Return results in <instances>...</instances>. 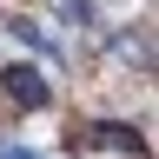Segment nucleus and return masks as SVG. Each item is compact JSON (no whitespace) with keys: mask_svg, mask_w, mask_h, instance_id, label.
Instances as JSON below:
<instances>
[{"mask_svg":"<svg viewBox=\"0 0 159 159\" xmlns=\"http://www.w3.org/2000/svg\"><path fill=\"white\" fill-rule=\"evenodd\" d=\"M0 80H7V93L20 99V106H47V80H40L33 66H7Z\"/></svg>","mask_w":159,"mask_h":159,"instance_id":"nucleus-1","label":"nucleus"},{"mask_svg":"<svg viewBox=\"0 0 159 159\" xmlns=\"http://www.w3.org/2000/svg\"><path fill=\"white\" fill-rule=\"evenodd\" d=\"M93 139H99V146H113V152H146V139H139L133 126H93Z\"/></svg>","mask_w":159,"mask_h":159,"instance_id":"nucleus-2","label":"nucleus"},{"mask_svg":"<svg viewBox=\"0 0 159 159\" xmlns=\"http://www.w3.org/2000/svg\"><path fill=\"white\" fill-rule=\"evenodd\" d=\"M0 159H33V152L27 146H0Z\"/></svg>","mask_w":159,"mask_h":159,"instance_id":"nucleus-3","label":"nucleus"}]
</instances>
